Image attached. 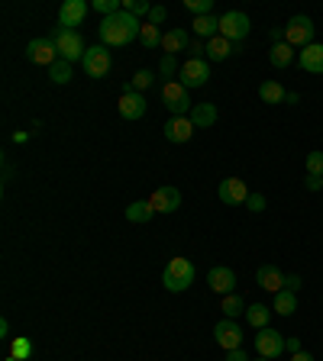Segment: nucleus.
Listing matches in <instances>:
<instances>
[{
	"label": "nucleus",
	"instance_id": "nucleus-15",
	"mask_svg": "<svg viewBox=\"0 0 323 361\" xmlns=\"http://www.w3.org/2000/svg\"><path fill=\"white\" fill-rule=\"evenodd\" d=\"M207 284H211V290H217L220 297H226V293H236V274L233 268H226V264H217V268L207 271Z\"/></svg>",
	"mask_w": 323,
	"mask_h": 361
},
{
	"label": "nucleus",
	"instance_id": "nucleus-40",
	"mask_svg": "<svg viewBox=\"0 0 323 361\" xmlns=\"http://www.w3.org/2000/svg\"><path fill=\"white\" fill-rule=\"evenodd\" d=\"M165 16H168V10H165V7H152V10H149V23H152V26L165 23Z\"/></svg>",
	"mask_w": 323,
	"mask_h": 361
},
{
	"label": "nucleus",
	"instance_id": "nucleus-32",
	"mask_svg": "<svg viewBox=\"0 0 323 361\" xmlns=\"http://www.w3.org/2000/svg\"><path fill=\"white\" fill-rule=\"evenodd\" d=\"M123 10H127L129 16H136V20H139V16H149V4H146V0H123Z\"/></svg>",
	"mask_w": 323,
	"mask_h": 361
},
{
	"label": "nucleus",
	"instance_id": "nucleus-14",
	"mask_svg": "<svg viewBox=\"0 0 323 361\" xmlns=\"http://www.w3.org/2000/svg\"><path fill=\"white\" fill-rule=\"evenodd\" d=\"M217 197L226 203V207L246 203V200H249V188H246V180H242V178H226V180H220Z\"/></svg>",
	"mask_w": 323,
	"mask_h": 361
},
{
	"label": "nucleus",
	"instance_id": "nucleus-28",
	"mask_svg": "<svg viewBox=\"0 0 323 361\" xmlns=\"http://www.w3.org/2000/svg\"><path fill=\"white\" fill-rule=\"evenodd\" d=\"M220 310H223L226 319H236L240 313H246V303H242L240 293H226V297H223V307H220Z\"/></svg>",
	"mask_w": 323,
	"mask_h": 361
},
{
	"label": "nucleus",
	"instance_id": "nucleus-4",
	"mask_svg": "<svg viewBox=\"0 0 323 361\" xmlns=\"http://www.w3.org/2000/svg\"><path fill=\"white\" fill-rule=\"evenodd\" d=\"M52 42H55V49H59V59H65V61H81L84 59V42H81V36H78L75 30H65V26H59V30L52 32Z\"/></svg>",
	"mask_w": 323,
	"mask_h": 361
},
{
	"label": "nucleus",
	"instance_id": "nucleus-18",
	"mask_svg": "<svg viewBox=\"0 0 323 361\" xmlns=\"http://www.w3.org/2000/svg\"><path fill=\"white\" fill-rule=\"evenodd\" d=\"M298 65H301V71H307V75H323V45L314 42V45H307V49H301V52H298Z\"/></svg>",
	"mask_w": 323,
	"mask_h": 361
},
{
	"label": "nucleus",
	"instance_id": "nucleus-10",
	"mask_svg": "<svg viewBox=\"0 0 323 361\" xmlns=\"http://www.w3.org/2000/svg\"><path fill=\"white\" fill-rule=\"evenodd\" d=\"M26 59H30L33 65H45V68H52L55 61H59V49H55L52 36H45V39H33V42L26 45Z\"/></svg>",
	"mask_w": 323,
	"mask_h": 361
},
{
	"label": "nucleus",
	"instance_id": "nucleus-3",
	"mask_svg": "<svg viewBox=\"0 0 323 361\" xmlns=\"http://www.w3.org/2000/svg\"><path fill=\"white\" fill-rule=\"evenodd\" d=\"M249 32H252V20H249L242 10H226V13L220 16V36L230 39L233 45H240Z\"/></svg>",
	"mask_w": 323,
	"mask_h": 361
},
{
	"label": "nucleus",
	"instance_id": "nucleus-7",
	"mask_svg": "<svg viewBox=\"0 0 323 361\" xmlns=\"http://www.w3.org/2000/svg\"><path fill=\"white\" fill-rule=\"evenodd\" d=\"M113 59H110V49L107 45H90L88 52H84L81 59V68H84V75L94 78V81H100V78H107V71H110Z\"/></svg>",
	"mask_w": 323,
	"mask_h": 361
},
{
	"label": "nucleus",
	"instance_id": "nucleus-33",
	"mask_svg": "<svg viewBox=\"0 0 323 361\" xmlns=\"http://www.w3.org/2000/svg\"><path fill=\"white\" fill-rule=\"evenodd\" d=\"M94 10L104 16H113V13H120L123 10V0H94Z\"/></svg>",
	"mask_w": 323,
	"mask_h": 361
},
{
	"label": "nucleus",
	"instance_id": "nucleus-21",
	"mask_svg": "<svg viewBox=\"0 0 323 361\" xmlns=\"http://www.w3.org/2000/svg\"><path fill=\"white\" fill-rule=\"evenodd\" d=\"M188 120L194 123V129H207L217 123V106L213 104H194L188 113Z\"/></svg>",
	"mask_w": 323,
	"mask_h": 361
},
{
	"label": "nucleus",
	"instance_id": "nucleus-37",
	"mask_svg": "<svg viewBox=\"0 0 323 361\" xmlns=\"http://www.w3.org/2000/svg\"><path fill=\"white\" fill-rule=\"evenodd\" d=\"M188 52H191V59H201V55H207V42H204V39H191Z\"/></svg>",
	"mask_w": 323,
	"mask_h": 361
},
{
	"label": "nucleus",
	"instance_id": "nucleus-47",
	"mask_svg": "<svg viewBox=\"0 0 323 361\" xmlns=\"http://www.w3.org/2000/svg\"><path fill=\"white\" fill-rule=\"evenodd\" d=\"M7 361H16V358H13V355H10V358H7Z\"/></svg>",
	"mask_w": 323,
	"mask_h": 361
},
{
	"label": "nucleus",
	"instance_id": "nucleus-25",
	"mask_svg": "<svg viewBox=\"0 0 323 361\" xmlns=\"http://www.w3.org/2000/svg\"><path fill=\"white\" fill-rule=\"evenodd\" d=\"M298 59V52H294L288 42H278V45H271V52H269V61L271 68H288L291 61Z\"/></svg>",
	"mask_w": 323,
	"mask_h": 361
},
{
	"label": "nucleus",
	"instance_id": "nucleus-24",
	"mask_svg": "<svg viewBox=\"0 0 323 361\" xmlns=\"http://www.w3.org/2000/svg\"><path fill=\"white\" fill-rule=\"evenodd\" d=\"M259 97H262V104H285L288 90L278 81H262L259 84Z\"/></svg>",
	"mask_w": 323,
	"mask_h": 361
},
{
	"label": "nucleus",
	"instance_id": "nucleus-42",
	"mask_svg": "<svg viewBox=\"0 0 323 361\" xmlns=\"http://www.w3.org/2000/svg\"><path fill=\"white\" fill-rule=\"evenodd\" d=\"M301 287H304V281L298 278V274H288V278H285V290L298 293V290H301Z\"/></svg>",
	"mask_w": 323,
	"mask_h": 361
},
{
	"label": "nucleus",
	"instance_id": "nucleus-35",
	"mask_svg": "<svg viewBox=\"0 0 323 361\" xmlns=\"http://www.w3.org/2000/svg\"><path fill=\"white\" fill-rule=\"evenodd\" d=\"M307 174L323 178V152H310L307 155Z\"/></svg>",
	"mask_w": 323,
	"mask_h": 361
},
{
	"label": "nucleus",
	"instance_id": "nucleus-11",
	"mask_svg": "<svg viewBox=\"0 0 323 361\" xmlns=\"http://www.w3.org/2000/svg\"><path fill=\"white\" fill-rule=\"evenodd\" d=\"M213 338H217V345L223 348V352H233V348L242 345V329L236 319H220L217 326H213Z\"/></svg>",
	"mask_w": 323,
	"mask_h": 361
},
{
	"label": "nucleus",
	"instance_id": "nucleus-17",
	"mask_svg": "<svg viewBox=\"0 0 323 361\" xmlns=\"http://www.w3.org/2000/svg\"><path fill=\"white\" fill-rule=\"evenodd\" d=\"M285 278H288V274H281L275 264H262V268L256 271V284L262 287V290H269V293L285 290Z\"/></svg>",
	"mask_w": 323,
	"mask_h": 361
},
{
	"label": "nucleus",
	"instance_id": "nucleus-48",
	"mask_svg": "<svg viewBox=\"0 0 323 361\" xmlns=\"http://www.w3.org/2000/svg\"><path fill=\"white\" fill-rule=\"evenodd\" d=\"M259 361H271V358H259Z\"/></svg>",
	"mask_w": 323,
	"mask_h": 361
},
{
	"label": "nucleus",
	"instance_id": "nucleus-6",
	"mask_svg": "<svg viewBox=\"0 0 323 361\" xmlns=\"http://www.w3.org/2000/svg\"><path fill=\"white\" fill-rule=\"evenodd\" d=\"M281 30H285V42L291 45V49H307V45H314V20H310V16H291L288 26H281Z\"/></svg>",
	"mask_w": 323,
	"mask_h": 361
},
{
	"label": "nucleus",
	"instance_id": "nucleus-46",
	"mask_svg": "<svg viewBox=\"0 0 323 361\" xmlns=\"http://www.w3.org/2000/svg\"><path fill=\"white\" fill-rule=\"evenodd\" d=\"M285 104H301V97H298V94H294V90H288V97H285Z\"/></svg>",
	"mask_w": 323,
	"mask_h": 361
},
{
	"label": "nucleus",
	"instance_id": "nucleus-27",
	"mask_svg": "<svg viewBox=\"0 0 323 361\" xmlns=\"http://www.w3.org/2000/svg\"><path fill=\"white\" fill-rule=\"evenodd\" d=\"M155 216V210H152V203L149 200H136L127 207V219L129 223H149V219Z\"/></svg>",
	"mask_w": 323,
	"mask_h": 361
},
{
	"label": "nucleus",
	"instance_id": "nucleus-31",
	"mask_svg": "<svg viewBox=\"0 0 323 361\" xmlns=\"http://www.w3.org/2000/svg\"><path fill=\"white\" fill-rule=\"evenodd\" d=\"M175 71H181L178 59H175V55H162V61H158V75L168 78V81H175Z\"/></svg>",
	"mask_w": 323,
	"mask_h": 361
},
{
	"label": "nucleus",
	"instance_id": "nucleus-1",
	"mask_svg": "<svg viewBox=\"0 0 323 361\" xmlns=\"http://www.w3.org/2000/svg\"><path fill=\"white\" fill-rule=\"evenodd\" d=\"M139 32H143V23L136 20V16H129L127 10H120V13H113V16H104L98 26L100 45H107V49H113V45H129L133 39H139Z\"/></svg>",
	"mask_w": 323,
	"mask_h": 361
},
{
	"label": "nucleus",
	"instance_id": "nucleus-36",
	"mask_svg": "<svg viewBox=\"0 0 323 361\" xmlns=\"http://www.w3.org/2000/svg\"><path fill=\"white\" fill-rule=\"evenodd\" d=\"M188 10H191L194 16H211L213 0H188Z\"/></svg>",
	"mask_w": 323,
	"mask_h": 361
},
{
	"label": "nucleus",
	"instance_id": "nucleus-16",
	"mask_svg": "<svg viewBox=\"0 0 323 361\" xmlns=\"http://www.w3.org/2000/svg\"><path fill=\"white\" fill-rule=\"evenodd\" d=\"M84 16H88V0H65L59 7V26L75 30V26H81Z\"/></svg>",
	"mask_w": 323,
	"mask_h": 361
},
{
	"label": "nucleus",
	"instance_id": "nucleus-30",
	"mask_svg": "<svg viewBox=\"0 0 323 361\" xmlns=\"http://www.w3.org/2000/svg\"><path fill=\"white\" fill-rule=\"evenodd\" d=\"M139 42L146 45V49H155V45H162V32H158V26H152L149 20L143 23V32H139Z\"/></svg>",
	"mask_w": 323,
	"mask_h": 361
},
{
	"label": "nucleus",
	"instance_id": "nucleus-29",
	"mask_svg": "<svg viewBox=\"0 0 323 361\" xmlns=\"http://www.w3.org/2000/svg\"><path fill=\"white\" fill-rule=\"evenodd\" d=\"M49 78H52L55 84H68V81H71V61L59 59L52 68H49Z\"/></svg>",
	"mask_w": 323,
	"mask_h": 361
},
{
	"label": "nucleus",
	"instance_id": "nucleus-22",
	"mask_svg": "<svg viewBox=\"0 0 323 361\" xmlns=\"http://www.w3.org/2000/svg\"><path fill=\"white\" fill-rule=\"evenodd\" d=\"M233 52H236V45L230 42V39H223V36H213L211 42H207V59L211 61H226Z\"/></svg>",
	"mask_w": 323,
	"mask_h": 361
},
{
	"label": "nucleus",
	"instance_id": "nucleus-23",
	"mask_svg": "<svg viewBox=\"0 0 323 361\" xmlns=\"http://www.w3.org/2000/svg\"><path fill=\"white\" fill-rule=\"evenodd\" d=\"M271 313H275V310L265 307V303H252V307H246V323L252 326V329H265V326L271 323Z\"/></svg>",
	"mask_w": 323,
	"mask_h": 361
},
{
	"label": "nucleus",
	"instance_id": "nucleus-38",
	"mask_svg": "<svg viewBox=\"0 0 323 361\" xmlns=\"http://www.w3.org/2000/svg\"><path fill=\"white\" fill-rule=\"evenodd\" d=\"M30 352H33V345L26 342V338H16V342H13V358H20V361H23Z\"/></svg>",
	"mask_w": 323,
	"mask_h": 361
},
{
	"label": "nucleus",
	"instance_id": "nucleus-43",
	"mask_svg": "<svg viewBox=\"0 0 323 361\" xmlns=\"http://www.w3.org/2000/svg\"><path fill=\"white\" fill-rule=\"evenodd\" d=\"M285 352H291V355H298V352H304V348H301V338H285Z\"/></svg>",
	"mask_w": 323,
	"mask_h": 361
},
{
	"label": "nucleus",
	"instance_id": "nucleus-13",
	"mask_svg": "<svg viewBox=\"0 0 323 361\" xmlns=\"http://www.w3.org/2000/svg\"><path fill=\"white\" fill-rule=\"evenodd\" d=\"M149 203H152V210L155 213H175L181 207V190L172 188V184H162V188L152 190Z\"/></svg>",
	"mask_w": 323,
	"mask_h": 361
},
{
	"label": "nucleus",
	"instance_id": "nucleus-20",
	"mask_svg": "<svg viewBox=\"0 0 323 361\" xmlns=\"http://www.w3.org/2000/svg\"><path fill=\"white\" fill-rule=\"evenodd\" d=\"M188 32L184 30H178V26H175V30H168V32H162V52L165 55H178V52H184V49H188Z\"/></svg>",
	"mask_w": 323,
	"mask_h": 361
},
{
	"label": "nucleus",
	"instance_id": "nucleus-9",
	"mask_svg": "<svg viewBox=\"0 0 323 361\" xmlns=\"http://www.w3.org/2000/svg\"><path fill=\"white\" fill-rule=\"evenodd\" d=\"M256 352L259 358H281V352H285V336L281 332H275L271 326H265V329H259L256 336Z\"/></svg>",
	"mask_w": 323,
	"mask_h": 361
},
{
	"label": "nucleus",
	"instance_id": "nucleus-39",
	"mask_svg": "<svg viewBox=\"0 0 323 361\" xmlns=\"http://www.w3.org/2000/svg\"><path fill=\"white\" fill-rule=\"evenodd\" d=\"M246 207H249L252 213H262V210H265V197H262V194H249Z\"/></svg>",
	"mask_w": 323,
	"mask_h": 361
},
{
	"label": "nucleus",
	"instance_id": "nucleus-8",
	"mask_svg": "<svg viewBox=\"0 0 323 361\" xmlns=\"http://www.w3.org/2000/svg\"><path fill=\"white\" fill-rule=\"evenodd\" d=\"M207 81H211V65L204 59H188L181 65L178 84H184V87H204Z\"/></svg>",
	"mask_w": 323,
	"mask_h": 361
},
{
	"label": "nucleus",
	"instance_id": "nucleus-19",
	"mask_svg": "<svg viewBox=\"0 0 323 361\" xmlns=\"http://www.w3.org/2000/svg\"><path fill=\"white\" fill-rule=\"evenodd\" d=\"M191 135H194V123L188 120V116H172V120L165 123V139L175 145L181 142H188Z\"/></svg>",
	"mask_w": 323,
	"mask_h": 361
},
{
	"label": "nucleus",
	"instance_id": "nucleus-41",
	"mask_svg": "<svg viewBox=\"0 0 323 361\" xmlns=\"http://www.w3.org/2000/svg\"><path fill=\"white\" fill-rule=\"evenodd\" d=\"M304 190L317 194V190H323V180H320V178H314V174H307V178H304Z\"/></svg>",
	"mask_w": 323,
	"mask_h": 361
},
{
	"label": "nucleus",
	"instance_id": "nucleus-12",
	"mask_svg": "<svg viewBox=\"0 0 323 361\" xmlns=\"http://www.w3.org/2000/svg\"><path fill=\"white\" fill-rule=\"evenodd\" d=\"M146 110H149V104H146L143 94L133 87H123V94H120V116L123 120H143Z\"/></svg>",
	"mask_w": 323,
	"mask_h": 361
},
{
	"label": "nucleus",
	"instance_id": "nucleus-45",
	"mask_svg": "<svg viewBox=\"0 0 323 361\" xmlns=\"http://www.w3.org/2000/svg\"><path fill=\"white\" fill-rule=\"evenodd\" d=\"M291 361H314V355H310V352H298V355H291Z\"/></svg>",
	"mask_w": 323,
	"mask_h": 361
},
{
	"label": "nucleus",
	"instance_id": "nucleus-5",
	"mask_svg": "<svg viewBox=\"0 0 323 361\" xmlns=\"http://www.w3.org/2000/svg\"><path fill=\"white\" fill-rule=\"evenodd\" d=\"M162 104H165V110L172 113V116H188L191 113V97H188V87L178 81H165L162 84Z\"/></svg>",
	"mask_w": 323,
	"mask_h": 361
},
{
	"label": "nucleus",
	"instance_id": "nucleus-2",
	"mask_svg": "<svg viewBox=\"0 0 323 361\" xmlns=\"http://www.w3.org/2000/svg\"><path fill=\"white\" fill-rule=\"evenodd\" d=\"M194 278H197V268L188 258H172V262L165 264V271H162V284L172 293H184L194 284Z\"/></svg>",
	"mask_w": 323,
	"mask_h": 361
},
{
	"label": "nucleus",
	"instance_id": "nucleus-49",
	"mask_svg": "<svg viewBox=\"0 0 323 361\" xmlns=\"http://www.w3.org/2000/svg\"><path fill=\"white\" fill-rule=\"evenodd\" d=\"M320 180H323V178H320Z\"/></svg>",
	"mask_w": 323,
	"mask_h": 361
},
{
	"label": "nucleus",
	"instance_id": "nucleus-44",
	"mask_svg": "<svg viewBox=\"0 0 323 361\" xmlns=\"http://www.w3.org/2000/svg\"><path fill=\"white\" fill-rule=\"evenodd\" d=\"M226 361H249V355L242 348H233V352H226Z\"/></svg>",
	"mask_w": 323,
	"mask_h": 361
},
{
	"label": "nucleus",
	"instance_id": "nucleus-26",
	"mask_svg": "<svg viewBox=\"0 0 323 361\" xmlns=\"http://www.w3.org/2000/svg\"><path fill=\"white\" fill-rule=\"evenodd\" d=\"M271 310H275L278 316H291L294 310H298V293L278 290V293H275V300H271Z\"/></svg>",
	"mask_w": 323,
	"mask_h": 361
},
{
	"label": "nucleus",
	"instance_id": "nucleus-34",
	"mask_svg": "<svg viewBox=\"0 0 323 361\" xmlns=\"http://www.w3.org/2000/svg\"><path fill=\"white\" fill-rule=\"evenodd\" d=\"M152 81H155V78H152V71H136V75H133V81H129V87H133V90H139V94H143L146 87H152Z\"/></svg>",
	"mask_w": 323,
	"mask_h": 361
}]
</instances>
